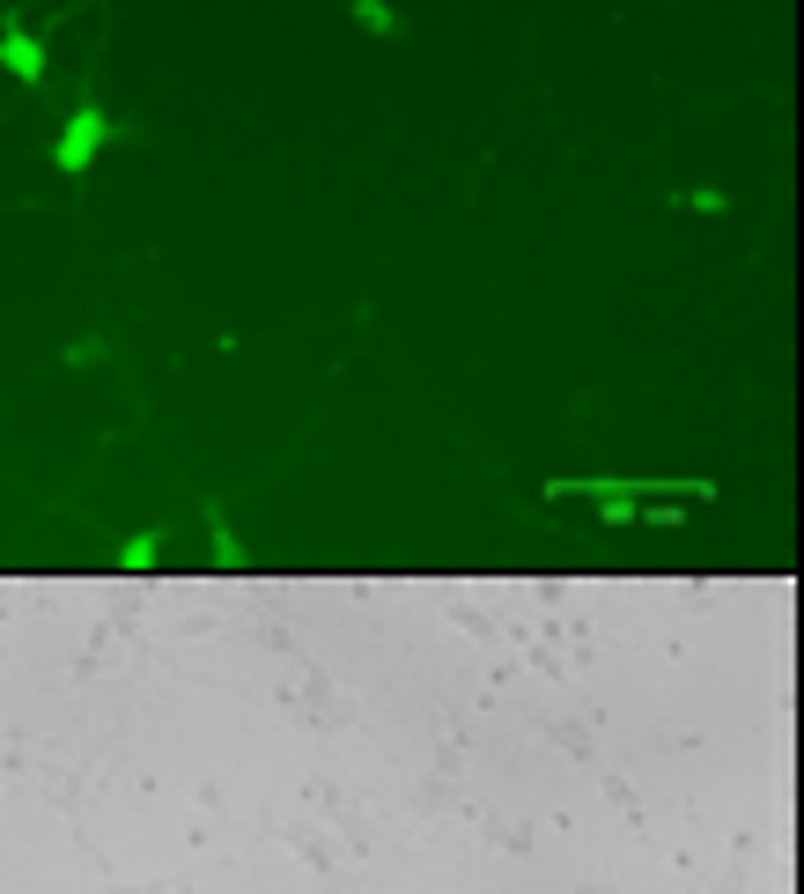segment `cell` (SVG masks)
I'll use <instances>...</instances> for the list:
<instances>
[{
	"label": "cell",
	"instance_id": "6da1fadb",
	"mask_svg": "<svg viewBox=\"0 0 804 894\" xmlns=\"http://www.w3.org/2000/svg\"><path fill=\"white\" fill-rule=\"evenodd\" d=\"M0 60H8V67H15L23 82H37V75H45V52L30 45L23 30H8V37H0Z\"/></svg>",
	"mask_w": 804,
	"mask_h": 894
},
{
	"label": "cell",
	"instance_id": "7a4b0ae2",
	"mask_svg": "<svg viewBox=\"0 0 804 894\" xmlns=\"http://www.w3.org/2000/svg\"><path fill=\"white\" fill-rule=\"evenodd\" d=\"M97 133H104V126H97V111H82V119H74V133L59 141V163H89V149H97Z\"/></svg>",
	"mask_w": 804,
	"mask_h": 894
}]
</instances>
